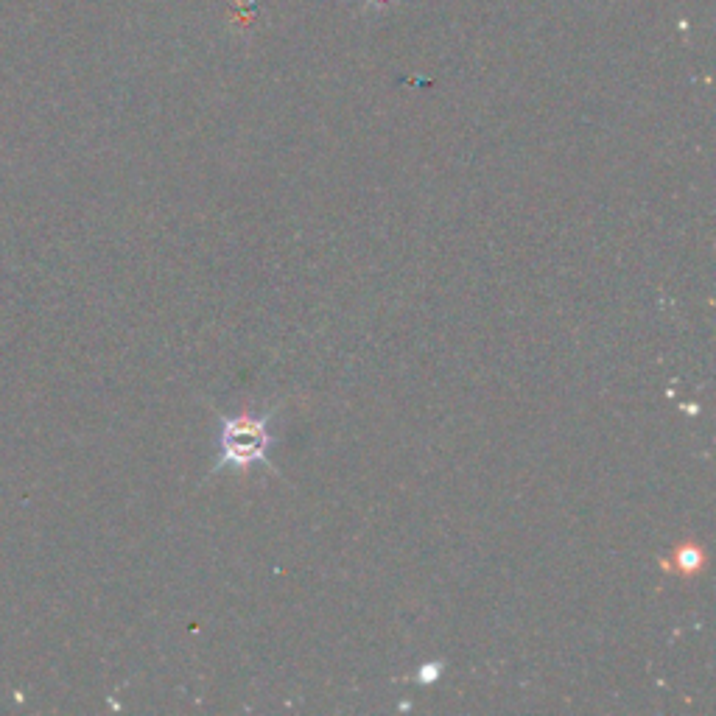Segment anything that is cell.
<instances>
[{
	"label": "cell",
	"instance_id": "1",
	"mask_svg": "<svg viewBox=\"0 0 716 716\" xmlns=\"http://www.w3.org/2000/svg\"><path fill=\"white\" fill-rule=\"evenodd\" d=\"M272 412H241L224 417L219 428V459L216 468H252L269 465V448L275 442L272 434Z\"/></svg>",
	"mask_w": 716,
	"mask_h": 716
},
{
	"label": "cell",
	"instance_id": "2",
	"mask_svg": "<svg viewBox=\"0 0 716 716\" xmlns=\"http://www.w3.org/2000/svg\"><path fill=\"white\" fill-rule=\"evenodd\" d=\"M705 563V554L697 546H686V549H680L675 554V568L677 571H683V574H694V571H700Z\"/></svg>",
	"mask_w": 716,
	"mask_h": 716
}]
</instances>
